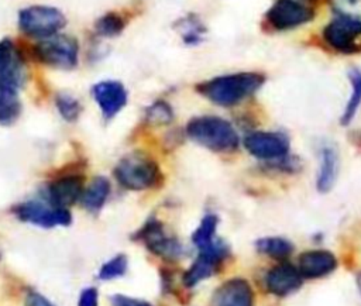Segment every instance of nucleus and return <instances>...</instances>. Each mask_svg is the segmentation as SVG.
<instances>
[{"mask_svg":"<svg viewBox=\"0 0 361 306\" xmlns=\"http://www.w3.org/2000/svg\"><path fill=\"white\" fill-rule=\"evenodd\" d=\"M265 82L259 72L244 71L214 76L195 86L196 92L221 107H231L254 94Z\"/></svg>","mask_w":361,"mask_h":306,"instance_id":"1","label":"nucleus"},{"mask_svg":"<svg viewBox=\"0 0 361 306\" xmlns=\"http://www.w3.org/2000/svg\"><path fill=\"white\" fill-rule=\"evenodd\" d=\"M186 135L199 145L214 152H230L238 148L240 137L235 128L219 116H197L186 124Z\"/></svg>","mask_w":361,"mask_h":306,"instance_id":"2","label":"nucleus"},{"mask_svg":"<svg viewBox=\"0 0 361 306\" xmlns=\"http://www.w3.org/2000/svg\"><path fill=\"white\" fill-rule=\"evenodd\" d=\"M114 176L128 190L151 189L162 179L158 164L141 151H133L123 157L114 168Z\"/></svg>","mask_w":361,"mask_h":306,"instance_id":"3","label":"nucleus"},{"mask_svg":"<svg viewBox=\"0 0 361 306\" xmlns=\"http://www.w3.org/2000/svg\"><path fill=\"white\" fill-rule=\"evenodd\" d=\"M17 21L23 34L39 39L61 32L66 25V17L59 8L42 4L21 8Z\"/></svg>","mask_w":361,"mask_h":306,"instance_id":"4","label":"nucleus"},{"mask_svg":"<svg viewBox=\"0 0 361 306\" xmlns=\"http://www.w3.org/2000/svg\"><path fill=\"white\" fill-rule=\"evenodd\" d=\"M322 37L336 52L344 55L358 54L361 52V18L354 14L337 13L323 28Z\"/></svg>","mask_w":361,"mask_h":306,"instance_id":"5","label":"nucleus"},{"mask_svg":"<svg viewBox=\"0 0 361 306\" xmlns=\"http://www.w3.org/2000/svg\"><path fill=\"white\" fill-rule=\"evenodd\" d=\"M34 55L48 66L69 71L78 65L79 42L72 35L58 32L39 39L34 45Z\"/></svg>","mask_w":361,"mask_h":306,"instance_id":"6","label":"nucleus"},{"mask_svg":"<svg viewBox=\"0 0 361 306\" xmlns=\"http://www.w3.org/2000/svg\"><path fill=\"white\" fill-rule=\"evenodd\" d=\"M274 31H289L314 18V10L302 0H275L264 14Z\"/></svg>","mask_w":361,"mask_h":306,"instance_id":"7","label":"nucleus"},{"mask_svg":"<svg viewBox=\"0 0 361 306\" xmlns=\"http://www.w3.org/2000/svg\"><path fill=\"white\" fill-rule=\"evenodd\" d=\"M230 254L228 245L221 240H214V243L203 250H199V255L192 262V265L183 272L182 283L186 288H192L202 281L213 276L221 268V264Z\"/></svg>","mask_w":361,"mask_h":306,"instance_id":"8","label":"nucleus"},{"mask_svg":"<svg viewBox=\"0 0 361 306\" xmlns=\"http://www.w3.org/2000/svg\"><path fill=\"white\" fill-rule=\"evenodd\" d=\"M135 240L144 243L149 252L166 261H176L183 255V247L179 240L168 234L164 224L157 219H149L135 234Z\"/></svg>","mask_w":361,"mask_h":306,"instance_id":"9","label":"nucleus"},{"mask_svg":"<svg viewBox=\"0 0 361 306\" xmlns=\"http://www.w3.org/2000/svg\"><path fill=\"white\" fill-rule=\"evenodd\" d=\"M244 148L262 161H276L289 155V138L278 131H252L243 140Z\"/></svg>","mask_w":361,"mask_h":306,"instance_id":"10","label":"nucleus"},{"mask_svg":"<svg viewBox=\"0 0 361 306\" xmlns=\"http://www.w3.org/2000/svg\"><path fill=\"white\" fill-rule=\"evenodd\" d=\"M13 213L21 221L31 223L39 227L51 228L55 226H68L72 221V216L68 209L48 206L41 202L30 200L17 204L13 209Z\"/></svg>","mask_w":361,"mask_h":306,"instance_id":"11","label":"nucleus"},{"mask_svg":"<svg viewBox=\"0 0 361 306\" xmlns=\"http://www.w3.org/2000/svg\"><path fill=\"white\" fill-rule=\"evenodd\" d=\"M25 82V65L21 52L10 38L0 41V85L18 89Z\"/></svg>","mask_w":361,"mask_h":306,"instance_id":"12","label":"nucleus"},{"mask_svg":"<svg viewBox=\"0 0 361 306\" xmlns=\"http://www.w3.org/2000/svg\"><path fill=\"white\" fill-rule=\"evenodd\" d=\"M92 94L104 118H113L127 104V90L118 80H102L92 87Z\"/></svg>","mask_w":361,"mask_h":306,"instance_id":"13","label":"nucleus"},{"mask_svg":"<svg viewBox=\"0 0 361 306\" xmlns=\"http://www.w3.org/2000/svg\"><path fill=\"white\" fill-rule=\"evenodd\" d=\"M210 306H254V292L250 282L243 278L223 282L213 292Z\"/></svg>","mask_w":361,"mask_h":306,"instance_id":"14","label":"nucleus"},{"mask_svg":"<svg viewBox=\"0 0 361 306\" xmlns=\"http://www.w3.org/2000/svg\"><path fill=\"white\" fill-rule=\"evenodd\" d=\"M303 276L298 267L289 262H279L265 276V286L275 296H288L302 286Z\"/></svg>","mask_w":361,"mask_h":306,"instance_id":"15","label":"nucleus"},{"mask_svg":"<svg viewBox=\"0 0 361 306\" xmlns=\"http://www.w3.org/2000/svg\"><path fill=\"white\" fill-rule=\"evenodd\" d=\"M82 175H65L48 185V200L54 207L68 209L79 200L83 193Z\"/></svg>","mask_w":361,"mask_h":306,"instance_id":"16","label":"nucleus"},{"mask_svg":"<svg viewBox=\"0 0 361 306\" xmlns=\"http://www.w3.org/2000/svg\"><path fill=\"white\" fill-rule=\"evenodd\" d=\"M337 268V258L327 250H307L298 257V269L303 278H322Z\"/></svg>","mask_w":361,"mask_h":306,"instance_id":"17","label":"nucleus"},{"mask_svg":"<svg viewBox=\"0 0 361 306\" xmlns=\"http://www.w3.org/2000/svg\"><path fill=\"white\" fill-rule=\"evenodd\" d=\"M338 173V155L336 148L324 145L320 149V165L316 178V188L320 193H327L336 183Z\"/></svg>","mask_w":361,"mask_h":306,"instance_id":"18","label":"nucleus"},{"mask_svg":"<svg viewBox=\"0 0 361 306\" xmlns=\"http://www.w3.org/2000/svg\"><path fill=\"white\" fill-rule=\"evenodd\" d=\"M175 28L179 31L185 45H199L206 34L204 24L202 23L200 17L193 13L180 17L175 23Z\"/></svg>","mask_w":361,"mask_h":306,"instance_id":"19","label":"nucleus"},{"mask_svg":"<svg viewBox=\"0 0 361 306\" xmlns=\"http://www.w3.org/2000/svg\"><path fill=\"white\" fill-rule=\"evenodd\" d=\"M21 103L14 87L0 85V126H11L20 117Z\"/></svg>","mask_w":361,"mask_h":306,"instance_id":"20","label":"nucleus"},{"mask_svg":"<svg viewBox=\"0 0 361 306\" xmlns=\"http://www.w3.org/2000/svg\"><path fill=\"white\" fill-rule=\"evenodd\" d=\"M110 193V180L104 176H96L82 193V203L90 212H97Z\"/></svg>","mask_w":361,"mask_h":306,"instance_id":"21","label":"nucleus"},{"mask_svg":"<svg viewBox=\"0 0 361 306\" xmlns=\"http://www.w3.org/2000/svg\"><path fill=\"white\" fill-rule=\"evenodd\" d=\"M348 80L351 85V93L348 97V102L343 110V114L340 117L341 126H348L353 118L355 117L360 106H361V71L357 68H353L348 72Z\"/></svg>","mask_w":361,"mask_h":306,"instance_id":"22","label":"nucleus"},{"mask_svg":"<svg viewBox=\"0 0 361 306\" xmlns=\"http://www.w3.org/2000/svg\"><path fill=\"white\" fill-rule=\"evenodd\" d=\"M257 251L274 259L285 261L293 251V244L283 237H262L255 243Z\"/></svg>","mask_w":361,"mask_h":306,"instance_id":"23","label":"nucleus"},{"mask_svg":"<svg viewBox=\"0 0 361 306\" xmlns=\"http://www.w3.org/2000/svg\"><path fill=\"white\" fill-rule=\"evenodd\" d=\"M127 21L117 11H107L100 16L94 23V31L97 35L104 38H113L123 32Z\"/></svg>","mask_w":361,"mask_h":306,"instance_id":"24","label":"nucleus"},{"mask_svg":"<svg viewBox=\"0 0 361 306\" xmlns=\"http://www.w3.org/2000/svg\"><path fill=\"white\" fill-rule=\"evenodd\" d=\"M219 224V217L216 214H206L196 230L192 234V243L197 250H203L214 243V234Z\"/></svg>","mask_w":361,"mask_h":306,"instance_id":"25","label":"nucleus"},{"mask_svg":"<svg viewBox=\"0 0 361 306\" xmlns=\"http://www.w3.org/2000/svg\"><path fill=\"white\" fill-rule=\"evenodd\" d=\"M55 106H56L61 117L63 120H66L68 123L76 121L78 117L80 116V111H82L80 102L78 99H75L72 94L63 93V92L56 94Z\"/></svg>","mask_w":361,"mask_h":306,"instance_id":"26","label":"nucleus"},{"mask_svg":"<svg viewBox=\"0 0 361 306\" xmlns=\"http://www.w3.org/2000/svg\"><path fill=\"white\" fill-rule=\"evenodd\" d=\"M173 110L165 100H157L145 110V120L152 126H166L173 121Z\"/></svg>","mask_w":361,"mask_h":306,"instance_id":"27","label":"nucleus"},{"mask_svg":"<svg viewBox=\"0 0 361 306\" xmlns=\"http://www.w3.org/2000/svg\"><path fill=\"white\" fill-rule=\"evenodd\" d=\"M127 257L123 254H118L109 259L100 269H99V279L109 281L118 276H123L127 271Z\"/></svg>","mask_w":361,"mask_h":306,"instance_id":"28","label":"nucleus"},{"mask_svg":"<svg viewBox=\"0 0 361 306\" xmlns=\"http://www.w3.org/2000/svg\"><path fill=\"white\" fill-rule=\"evenodd\" d=\"M97 289L96 288H86L82 290L79 300H78V306H97Z\"/></svg>","mask_w":361,"mask_h":306,"instance_id":"29","label":"nucleus"},{"mask_svg":"<svg viewBox=\"0 0 361 306\" xmlns=\"http://www.w3.org/2000/svg\"><path fill=\"white\" fill-rule=\"evenodd\" d=\"M113 305L114 306H152L148 302L133 299V298H127V296H123V295H116L113 298Z\"/></svg>","mask_w":361,"mask_h":306,"instance_id":"30","label":"nucleus"},{"mask_svg":"<svg viewBox=\"0 0 361 306\" xmlns=\"http://www.w3.org/2000/svg\"><path fill=\"white\" fill-rule=\"evenodd\" d=\"M25 306H54V305L41 293L30 292L25 299Z\"/></svg>","mask_w":361,"mask_h":306,"instance_id":"31","label":"nucleus"},{"mask_svg":"<svg viewBox=\"0 0 361 306\" xmlns=\"http://www.w3.org/2000/svg\"><path fill=\"white\" fill-rule=\"evenodd\" d=\"M357 286H358V290L361 292V272L357 274Z\"/></svg>","mask_w":361,"mask_h":306,"instance_id":"32","label":"nucleus"},{"mask_svg":"<svg viewBox=\"0 0 361 306\" xmlns=\"http://www.w3.org/2000/svg\"><path fill=\"white\" fill-rule=\"evenodd\" d=\"M302 1H305V0H302ZM306 1H309V0H306Z\"/></svg>","mask_w":361,"mask_h":306,"instance_id":"33","label":"nucleus"}]
</instances>
